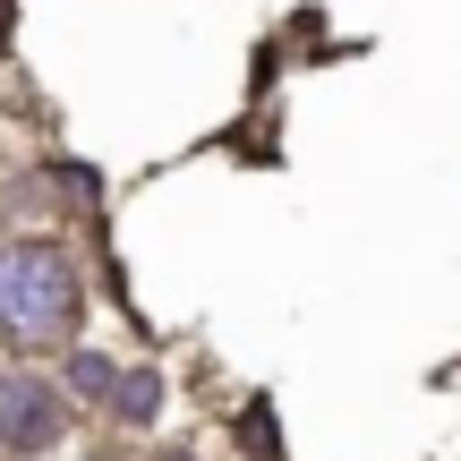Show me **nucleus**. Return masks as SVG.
<instances>
[{
    "instance_id": "6",
    "label": "nucleus",
    "mask_w": 461,
    "mask_h": 461,
    "mask_svg": "<svg viewBox=\"0 0 461 461\" xmlns=\"http://www.w3.org/2000/svg\"><path fill=\"white\" fill-rule=\"evenodd\" d=\"M0 248H9V240H0Z\"/></svg>"
},
{
    "instance_id": "3",
    "label": "nucleus",
    "mask_w": 461,
    "mask_h": 461,
    "mask_svg": "<svg viewBox=\"0 0 461 461\" xmlns=\"http://www.w3.org/2000/svg\"><path fill=\"white\" fill-rule=\"evenodd\" d=\"M154 411H163V376H154V367H120L112 419H129V428H154Z\"/></svg>"
},
{
    "instance_id": "2",
    "label": "nucleus",
    "mask_w": 461,
    "mask_h": 461,
    "mask_svg": "<svg viewBox=\"0 0 461 461\" xmlns=\"http://www.w3.org/2000/svg\"><path fill=\"white\" fill-rule=\"evenodd\" d=\"M60 436H68V402L34 367H0V453L34 461V453L60 445Z\"/></svg>"
},
{
    "instance_id": "1",
    "label": "nucleus",
    "mask_w": 461,
    "mask_h": 461,
    "mask_svg": "<svg viewBox=\"0 0 461 461\" xmlns=\"http://www.w3.org/2000/svg\"><path fill=\"white\" fill-rule=\"evenodd\" d=\"M86 308V282L68 265V248L51 240H17L0 248V342L34 350V342H60Z\"/></svg>"
},
{
    "instance_id": "5",
    "label": "nucleus",
    "mask_w": 461,
    "mask_h": 461,
    "mask_svg": "<svg viewBox=\"0 0 461 461\" xmlns=\"http://www.w3.org/2000/svg\"><path fill=\"white\" fill-rule=\"evenodd\" d=\"M163 461H188V453H163Z\"/></svg>"
},
{
    "instance_id": "4",
    "label": "nucleus",
    "mask_w": 461,
    "mask_h": 461,
    "mask_svg": "<svg viewBox=\"0 0 461 461\" xmlns=\"http://www.w3.org/2000/svg\"><path fill=\"white\" fill-rule=\"evenodd\" d=\"M68 393L112 411V393H120V359H103V350H68Z\"/></svg>"
}]
</instances>
